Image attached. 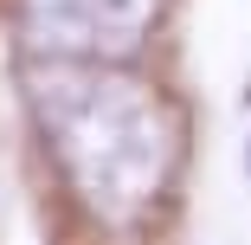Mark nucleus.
Instances as JSON below:
<instances>
[{
  "label": "nucleus",
  "mask_w": 251,
  "mask_h": 245,
  "mask_svg": "<svg viewBox=\"0 0 251 245\" xmlns=\"http://www.w3.org/2000/svg\"><path fill=\"white\" fill-rule=\"evenodd\" d=\"M32 110L71 193L110 226L142 219L174 174V116L155 90L97 58H45Z\"/></svg>",
  "instance_id": "obj_1"
},
{
  "label": "nucleus",
  "mask_w": 251,
  "mask_h": 245,
  "mask_svg": "<svg viewBox=\"0 0 251 245\" xmlns=\"http://www.w3.org/2000/svg\"><path fill=\"white\" fill-rule=\"evenodd\" d=\"M26 39L45 58H97L116 65L155 32L161 0H20Z\"/></svg>",
  "instance_id": "obj_2"
}]
</instances>
